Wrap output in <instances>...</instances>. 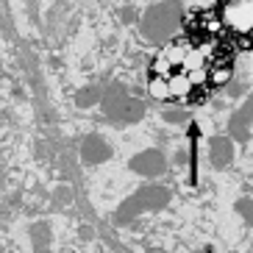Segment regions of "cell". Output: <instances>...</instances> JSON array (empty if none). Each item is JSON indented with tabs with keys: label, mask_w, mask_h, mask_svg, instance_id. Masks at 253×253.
<instances>
[{
	"label": "cell",
	"mask_w": 253,
	"mask_h": 253,
	"mask_svg": "<svg viewBox=\"0 0 253 253\" xmlns=\"http://www.w3.org/2000/svg\"><path fill=\"white\" fill-rule=\"evenodd\" d=\"M100 106H103V114L109 117V123H114V126H134L145 117L142 100H136L123 84H112L100 97Z\"/></svg>",
	"instance_id": "7a4b0ae2"
},
{
	"label": "cell",
	"mask_w": 253,
	"mask_h": 253,
	"mask_svg": "<svg viewBox=\"0 0 253 253\" xmlns=\"http://www.w3.org/2000/svg\"><path fill=\"white\" fill-rule=\"evenodd\" d=\"M164 117L170 120V123H184V114H181V112H172V109H167V112H164Z\"/></svg>",
	"instance_id": "7c38bea8"
},
{
	"label": "cell",
	"mask_w": 253,
	"mask_h": 253,
	"mask_svg": "<svg viewBox=\"0 0 253 253\" xmlns=\"http://www.w3.org/2000/svg\"><path fill=\"white\" fill-rule=\"evenodd\" d=\"M167 84H170V97H186L189 92H192V75H184V73H175L167 78Z\"/></svg>",
	"instance_id": "ba28073f"
},
{
	"label": "cell",
	"mask_w": 253,
	"mask_h": 253,
	"mask_svg": "<svg viewBox=\"0 0 253 253\" xmlns=\"http://www.w3.org/2000/svg\"><path fill=\"white\" fill-rule=\"evenodd\" d=\"M253 123V97H248L245 103H242V109H239L234 117H231L228 128H231V136L239 142H245L248 139V126Z\"/></svg>",
	"instance_id": "52a82bcc"
},
{
	"label": "cell",
	"mask_w": 253,
	"mask_h": 253,
	"mask_svg": "<svg viewBox=\"0 0 253 253\" xmlns=\"http://www.w3.org/2000/svg\"><path fill=\"white\" fill-rule=\"evenodd\" d=\"M181 23H184V6L178 0H162L142 14V37L153 45H164L178 34Z\"/></svg>",
	"instance_id": "6da1fadb"
},
{
	"label": "cell",
	"mask_w": 253,
	"mask_h": 253,
	"mask_svg": "<svg viewBox=\"0 0 253 253\" xmlns=\"http://www.w3.org/2000/svg\"><path fill=\"white\" fill-rule=\"evenodd\" d=\"M131 170L139 172V175H148V178H159L167 170V159H164L162 150H142L131 159Z\"/></svg>",
	"instance_id": "277c9868"
},
{
	"label": "cell",
	"mask_w": 253,
	"mask_h": 253,
	"mask_svg": "<svg viewBox=\"0 0 253 253\" xmlns=\"http://www.w3.org/2000/svg\"><path fill=\"white\" fill-rule=\"evenodd\" d=\"M97 97H100V92H97V89H81V92H78V97H75V103H78V106H92V103H97Z\"/></svg>",
	"instance_id": "30bf717a"
},
{
	"label": "cell",
	"mask_w": 253,
	"mask_h": 253,
	"mask_svg": "<svg viewBox=\"0 0 253 253\" xmlns=\"http://www.w3.org/2000/svg\"><path fill=\"white\" fill-rule=\"evenodd\" d=\"M109 156H112V148H109V142H106L103 136L89 134L86 139L81 142V159L86 164H100V162H106Z\"/></svg>",
	"instance_id": "5b68a950"
},
{
	"label": "cell",
	"mask_w": 253,
	"mask_h": 253,
	"mask_svg": "<svg viewBox=\"0 0 253 253\" xmlns=\"http://www.w3.org/2000/svg\"><path fill=\"white\" fill-rule=\"evenodd\" d=\"M237 209H239V211H242V214H245L248 220L253 223V201H239V203H237Z\"/></svg>",
	"instance_id": "8fae6325"
},
{
	"label": "cell",
	"mask_w": 253,
	"mask_h": 253,
	"mask_svg": "<svg viewBox=\"0 0 253 253\" xmlns=\"http://www.w3.org/2000/svg\"><path fill=\"white\" fill-rule=\"evenodd\" d=\"M209 153H211V164L217 170L228 167L234 162V142H231V136H214L209 142Z\"/></svg>",
	"instance_id": "8992f818"
},
{
	"label": "cell",
	"mask_w": 253,
	"mask_h": 253,
	"mask_svg": "<svg viewBox=\"0 0 253 253\" xmlns=\"http://www.w3.org/2000/svg\"><path fill=\"white\" fill-rule=\"evenodd\" d=\"M150 95L159 97V100H164V97H170V84L164 81L162 75H153L150 78Z\"/></svg>",
	"instance_id": "9c48e42d"
},
{
	"label": "cell",
	"mask_w": 253,
	"mask_h": 253,
	"mask_svg": "<svg viewBox=\"0 0 253 253\" xmlns=\"http://www.w3.org/2000/svg\"><path fill=\"white\" fill-rule=\"evenodd\" d=\"M167 201H170V192H167L164 186H159V184L145 186V189L134 192L123 206H120V211L114 214V223H131L136 214H142V211H156V209H162Z\"/></svg>",
	"instance_id": "3957f363"
}]
</instances>
